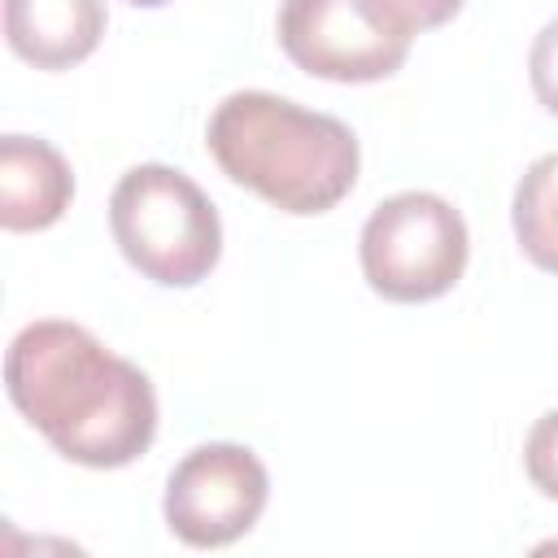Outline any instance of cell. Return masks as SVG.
Returning <instances> with one entry per match:
<instances>
[{"label": "cell", "instance_id": "cell-1", "mask_svg": "<svg viewBox=\"0 0 558 558\" xmlns=\"http://www.w3.org/2000/svg\"><path fill=\"white\" fill-rule=\"evenodd\" d=\"M4 388L61 458L92 471L131 466L157 436L153 379L70 318L26 323L9 340Z\"/></svg>", "mask_w": 558, "mask_h": 558}, {"label": "cell", "instance_id": "cell-2", "mask_svg": "<svg viewBox=\"0 0 558 558\" xmlns=\"http://www.w3.org/2000/svg\"><path fill=\"white\" fill-rule=\"evenodd\" d=\"M218 170L283 214L336 209L362 166L357 135L318 109L275 92H231L205 126Z\"/></svg>", "mask_w": 558, "mask_h": 558}, {"label": "cell", "instance_id": "cell-3", "mask_svg": "<svg viewBox=\"0 0 558 558\" xmlns=\"http://www.w3.org/2000/svg\"><path fill=\"white\" fill-rule=\"evenodd\" d=\"M109 231L122 257L161 288L201 283L222 257V222L214 201L174 166H131L109 196Z\"/></svg>", "mask_w": 558, "mask_h": 558}, {"label": "cell", "instance_id": "cell-4", "mask_svg": "<svg viewBox=\"0 0 558 558\" xmlns=\"http://www.w3.org/2000/svg\"><path fill=\"white\" fill-rule=\"evenodd\" d=\"M366 283L397 305L445 296L471 257L462 214L436 192H397L371 209L357 240Z\"/></svg>", "mask_w": 558, "mask_h": 558}, {"label": "cell", "instance_id": "cell-5", "mask_svg": "<svg viewBox=\"0 0 558 558\" xmlns=\"http://www.w3.org/2000/svg\"><path fill=\"white\" fill-rule=\"evenodd\" d=\"M279 48L327 83H379L410 57L418 22L405 0H283Z\"/></svg>", "mask_w": 558, "mask_h": 558}, {"label": "cell", "instance_id": "cell-6", "mask_svg": "<svg viewBox=\"0 0 558 558\" xmlns=\"http://www.w3.org/2000/svg\"><path fill=\"white\" fill-rule=\"evenodd\" d=\"M270 497V475L248 445L209 440L183 453L166 480V527L192 549H222L253 532Z\"/></svg>", "mask_w": 558, "mask_h": 558}, {"label": "cell", "instance_id": "cell-7", "mask_svg": "<svg viewBox=\"0 0 558 558\" xmlns=\"http://www.w3.org/2000/svg\"><path fill=\"white\" fill-rule=\"evenodd\" d=\"M74 201L70 161L39 135L0 140V227L4 231H44Z\"/></svg>", "mask_w": 558, "mask_h": 558}, {"label": "cell", "instance_id": "cell-8", "mask_svg": "<svg viewBox=\"0 0 558 558\" xmlns=\"http://www.w3.org/2000/svg\"><path fill=\"white\" fill-rule=\"evenodd\" d=\"M105 22V0H4V39L35 70H70L87 61Z\"/></svg>", "mask_w": 558, "mask_h": 558}, {"label": "cell", "instance_id": "cell-9", "mask_svg": "<svg viewBox=\"0 0 558 558\" xmlns=\"http://www.w3.org/2000/svg\"><path fill=\"white\" fill-rule=\"evenodd\" d=\"M510 222L523 257L536 270L558 275V153H545L523 170L514 183Z\"/></svg>", "mask_w": 558, "mask_h": 558}, {"label": "cell", "instance_id": "cell-10", "mask_svg": "<svg viewBox=\"0 0 558 558\" xmlns=\"http://www.w3.org/2000/svg\"><path fill=\"white\" fill-rule=\"evenodd\" d=\"M523 471L549 501H558V410H545L532 423L523 440Z\"/></svg>", "mask_w": 558, "mask_h": 558}, {"label": "cell", "instance_id": "cell-11", "mask_svg": "<svg viewBox=\"0 0 558 558\" xmlns=\"http://www.w3.org/2000/svg\"><path fill=\"white\" fill-rule=\"evenodd\" d=\"M527 78H532L536 100L558 118V17H549L536 31L532 52H527Z\"/></svg>", "mask_w": 558, "mask_h": 558}, {"label": "cell", "instance_id": "cell-12", "mask_svg": "<svg viewBox=\"0 0 558 558\" xmlns=\"http://www.w3.org/2000/svg\"><path fill=\"white\" fill-rule=\"evenodd\" d=\"M126 4H135V9H161V4H170V0H126Z\"/></svg>", "mask_w": 558, "mask_h": 558}]
</instances>
